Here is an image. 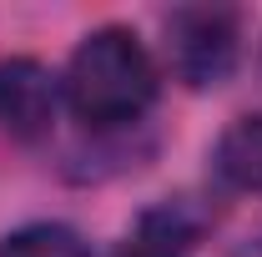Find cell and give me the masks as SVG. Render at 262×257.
<instances>
[{"label": "cell", "mask_w": 262, "mask_h": 257, "mask_svg": "<svg viewBox=\"0 0 262 257\" xmlns=\"http://www.w3.org/2000/svg\"><path fill=\"white\" fill-rule=\"evenodd\" d=\"M0 257H91L86 242L61 222H31L0 242Z\"/></svg>", "instance_id": "8992f818"}, {"label": "cell", "mask_w": 262, "mask_h": 257, "mask_svg": "<svg viewBox=\"0 0 262 257\" xmlns=\"http://www.w3.org/2000/svg\"><path fill=\"white\" fill-rule=\"evenodd\" d=\"M212 166L232 192H262V116H237L222 131Z\"/></svg>", "instance_id": "277c9868"}, {"label": "cell", "mask_w": 262, "mask_h": 257, "mask_svg": "<svg viewBox=\"0 0 262 257\" xmlns=\"http://www.w3.org/2000/svg\"><path fill=\"white\" fill-rule=\"evenodd\" d=\"M157 86H162V71L151 61V51L141 46V35L126 26L91 31L66 66V101L76 121H86L91 131L141 121L157 101Z\"/></svg>", "instance_id": "6da1fadb"}, {"label": "cell", "mask_w": 262, "mask_h": 257, "mask_svg": "<svg viewBox=\"0 0 262 257\" xmlns=\"http://www.w3.org/2000/svg\"><path fill=\"white\" fill-rule=\"evenodd\" d=\"M237 40H242V20L227 5H177L166 15V61L171 76L187 81L192 91L222 86L232 76Z\"/></svg>", "instance_id": "7a4b0ae2"}, {"label": "cell", "mask_w": 262, "mask_h": 257, "mask_svg": "<svg viewBox=\"0 0 262 257\" xmlns=\"http://www.w3.org/2000/svg\"><path fill=\"white\" fill-rule=\"evenodd\" d=\"M187 247H192V227L171 207H162V212H146L111 257H187Z\"/></svg>", "instance_id": "5b68a950"}, {"label": "cell", "mask_w": 262, "mask_h": 257, "mask_svg": "<svg viewBox=\"0 0 262 257\" xmlns=\"http://www.w3.org/2000/svg\"><path fill=\"white\" fill-rule=\"evenodd\" d=\"M56 121V81L40 61H0V131L15 141H40Z\"/></svg>", "instance_id": "3957f363"}]
</instances>
